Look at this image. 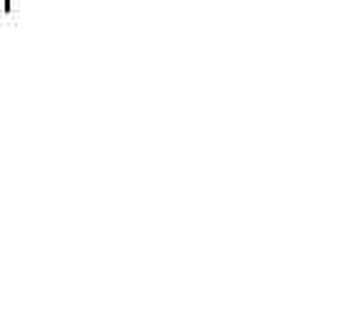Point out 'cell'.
Instances as JSON below:
<instances>
[{
	"instance_id": "6da1fadb",
	"label": "cell",
	"mask_w": 356,
	"mask_h": 334,
	"mask_svg": "<svg viewBox=\"0 0 356 334\" xmlns=\"http://www.w3.org/2000/svg\"><path fill=\"white\" fill-rule=\"evenodd\" d=\"M3 10H6V13H13V0H3Z\"/></svg>"
}]
</instances>
